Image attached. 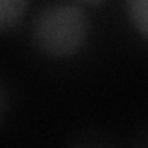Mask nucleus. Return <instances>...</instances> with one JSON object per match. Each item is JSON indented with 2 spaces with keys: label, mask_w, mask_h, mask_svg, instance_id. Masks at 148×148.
<instances>
[{
  "label": "nucleus",
  "mask_w": 148,
  "mask_h": 148,
  "mask_svg": "<svg viewBox=\"0 0 148 148\" xmlns=\"http://www.w3.org/2000/svg\"><path fill=\"white\" fill-rule=\"evenodd\" d=\"M87 35V15L74 4H50L37 13L32 24L35 48L56 59L74 56L85 45Z\"/></svg>",
  "instance_id": "nucleus-1"
},
{
  "label": "nucleus",
  "mask_w": 148,
  "mask_h": 148,
  "mask_svg": "<svg viewBox=\"0 0 148 148\" xmlns=\"http://www.w3.org/2000/svg\"><path fill=\"white\" fill-rule=\"evenodd\" d=\"M30 0H0V32L15 28L24 18Z\"/></svg>",
  "instance_id": "nucleus-2"
},
{
  "label": "nucleus",
  "mask_w": 148,
  "mask_h": 148,
  "mask_svg": "<svg viewBox=\"0 0 148 148\" xmlns=\"http://www.w3.org/2000/svg\"><path fill=\"white\" fill-rule=\"evenodd\" d=\"M128 15L141 35L148 39V0H128Z\"/></svg>",
  "instance_id": "nucleus-3"
},
{
  "label": "nucleus",
  "mask_w": 148,
  "mask_h": 148,
  "mask_svg": "<svg viewBox=\"0 0 148 148\" xmlns=\"http://www.w3.org/2000/svg\"><path fill=\"white\" fill-rule=\"evenodd\" d=\"M8 108H9V92L6 89V85L0 82V122H2L4 117H6Z\"/></svg>",
  "instance_id": "nucleus-4"
},
{
  "label": "nucleus",
  "mask_w": 148,
  "mask_h": 148,
  "mask_svg": "<svg viewBox=\"0 0 148 148\" xmlns=\"http://www.w3.org/2000/svg\"><path fill=\"white\" fill-rule=\"evenodd\" d=\"M135 145H148V128H146V132L141 133V139L135 141Z\"/></svg>",
  "instance_id": "nucleus-5"
},
{
  "label": "nucleus",
  "mask_w": 148,
  "mask_h": 148,
  "mask_svg": "<svg viewBox=\"0 0 148 148\" xmlns=\"http://www.w3.org/2000/svg\"><path fill=\"white\" fill-rule=\"evenodd\" d=\"M82 2H87V4H100V2H104V0H82Z\"/></svg>",
  "instance_id": "nucleus-6"
}]
</instances>
